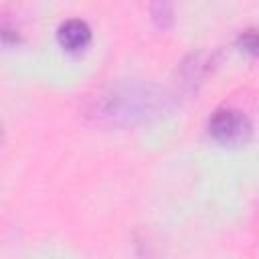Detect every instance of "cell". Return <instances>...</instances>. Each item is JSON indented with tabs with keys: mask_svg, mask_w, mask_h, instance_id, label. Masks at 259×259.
Here are the masks:
<instances>
[{
	"mask_svg": "<svg viewBox=\"0 0 259 259\" xmlns=\"http://www.w3.org/2000/svg\"><path fill=\"white\" fill-rule=\"evenodd\" d=\"M208 132L223 146H243L251 138V121L243 111L223 107L212 113Z\"/></svg>",
	"mask_w": 259,
	"mask_h": 259,
	"instance_id": "cell-2",
	"label": "cell"
},
{
	"mask_svg": "<svg viewBox=\"0 0 259 259\" xmlns=\"http://www.w3.org/2000/svg\"><path fill=\"white\" fill-rule=\"evenodd\" d=\"M241 45H243L249 53H255V49H257V36H255V32H253V30L243 32V36H241Z\"/></svg>",
	"mask_w": 259,
	"mask_h": 259,
	"instance_id": "cell-5",
	"label": "cell"
},
{
	"mask_svg": "<svg viewBox=\"0 0 259 259\" xmlns=\"http://www.w3.org/2000/svg\"><path fill=\"white\" fill-rule=\"evenodd\" d=\"M57 40L65 51L79 53L91 42V28L81 18H69V20L61 22V26L57 30Z\"/></svg>",
	"mask_w": 259,
	"mask_h": 259,
	"instance_id": "cell-3",
	"label": "cell"
},
{
	"mask_svg": "<svg viewBox=\"0 0 259 259\" xmlns=\"http://www.w3.org/2000/svg\"><path fill=\"white\" fill-rule=\"evenodd\" d=\"M174 109V97L154 85L142 81H127L99 89L87 97L85 115L105 127H136L156 121Z\"/></svg>",
	"mask_w": 259,
	"mask_h": 259,
	"instance_id": "cell-1",
	"label": "cell"
},
{
	"mask_svg": "<svg viewBox=\"0 0 259 259\" xmlns=\"http://www.w3.org/2000/svg\"><path fill=\"white\" fill-rule=\"evenodd\" d=\"M2 140H4V134H2V125H0V144H2Z\"/></svg>",
	"mask_w": 259,
	"mask_h": 259,
	"instance_id": "cell-6",
	"label": "cell"
},
{
	"mask_svg": "<svg viewBox=\"0 0 259 259\" xmlns=\"http://www.w3.org/2000/svg\"><path fill=\"white\" fill-rule=\"evenodd\" d=\"M150 10H152V18H154V22L158 26L166 28L172 22V4H168V2H156V4H152Z\"/></svg>",
	"mask_w": 259,
	"mask_h": 259,
	"instance_id": "cell-4",
	"label": "cell"
}]
</instances>
